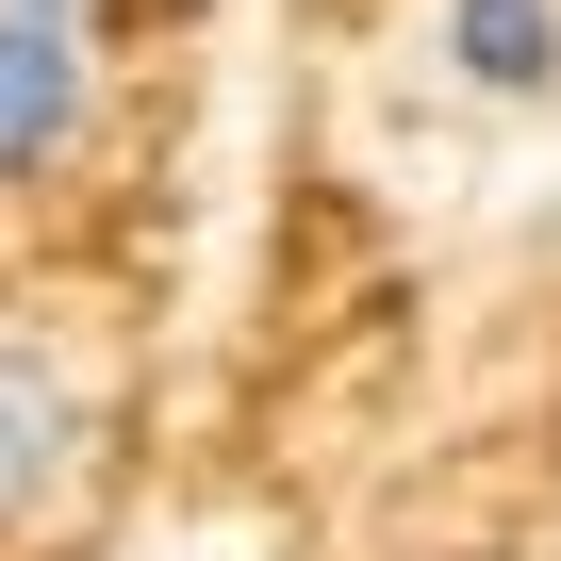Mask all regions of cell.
Here are the masks:
<instances>
[{"label":"cell","mask_w":561,"mask_h":561,"mask_svg":"<svg viewBox=\"0 0 561 561\" xmlns=\"http://www.w3.org/2000/svg\"><path fill=\"white\" fill-rule=\"evenodd\" d=\"M83 462V364L34 347V331H0V528H34Z\"/></svg>","instance_id":"cell-1"},{"label":"cell","mask_w":561,"mask_h":561,"mask_svg":"<svg viewBox=\"0 0 561 561\" xmlns=\"http://www.w3.org/2000/svg\"><path fill=\"white\" fill-rule=\"evenodd\" d=\"M83 100H100L83 18H0V182H18V165H50V149L83 133Z\"/></svg>","instance_id":"cell-2"},{"label":"cell","mask_w":561,"mask_h":561,"mask_svg":"<svg viewBox=\"0 0 561 561\" xmlns=\"http://www.w3.org/2000/svg\"><path fill=\"white\" fill-rule=\"evenodd\" d=\"M446 67L495 83V100H545L561 83V0H446Z\"/></svg>","instance_id":"cell-3"},{"label":"cell","mask_w":561,"mask_h":561,"mask_svg":"<svg viewBox=\"0 0 561 561\" xmlns=\"http://www.w3.org/2000/svg\"><path fill=\"white\" fill-rule=\"evenodd\" d=\"M0 18H83V0H0Z\"/></svg>","instance_id":"cell-4"}]
</instances>
